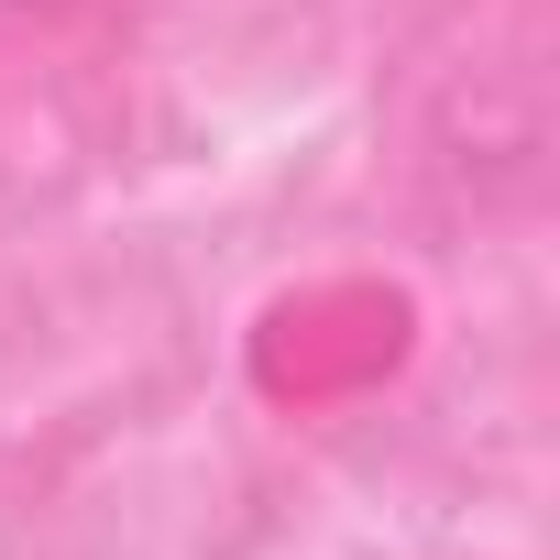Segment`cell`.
Segmentation results:
<instances>
[]
</instances>
